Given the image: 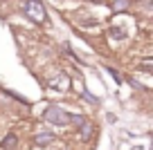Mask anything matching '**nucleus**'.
Here are the masks:
<instances>
[{"label": "nucleus", "instance_id": "obj_1", "mask_svg": "<svg viewBox=\"0 0 153 150\" xmlns=\"http://www.w3.org/2000/svg\"><path fill=\"white\" fill-rule=\"evenodd\" d=\"M25 14L29 16V20H34V23H45V18H48V14H45V7L41 0H27L23 5Z\"/></svg>", "mask_w": 153, "mask_h": 150}, {"label": "nucleus", "instance_id": "obj_2", "mask_svg": "<svg viewBox=\"0 0 153 150\" xmlns=\"http://www.w3.org/2000/svg\"><path fill=\"white\" fill-rule=\"evenodd\" d=\"M48 88L50 90H56V92H65V90L70 88V79H68L63 72H56L54 76H50V79H48Z\"/></svg>", "mask_w": 153, "mask_h": 150}, {"label": "nucleus", "instance_id": "obj_3", "mask_svg": "<svg viewBox=\"0 0 153 150\" xmlns=\"http://www.w3.org/2000/svg\"><path fill=\"white\" fill-rule=\"evenodd\" d=\"M45 117H48V121H52V123H65V121H76L74 117H70L68 112H63V110H59V108H48V112H45Z\"/></svg>", "mask_w": 153, "mask_h": 150}, {"label": "nucleus", "instance_id": "obj_4", "mask_svg": "<svg viewBox=\"0 0 153 150\" xmlns=\"http://www.w3.org/2000/svg\"><path fill=\"white\" fill-rule=\"evenodd\" d=\"M137 67H140L142 72H149V74H153V58H151V56L142 58V61L137 63Z\"/></svg>", "mask_w": 153, "mask_h": 150}, {"label": "nucleus", "instance_id": "obj_5", "mask_svg": "<svg viewBox=\"0 0 153 150\" xmlns=\"http://www.w3.org/2000/svg\"><path fill=\"white\" fill-rule=\"evenodd\" d=\"M14 146H16V137H14V135L5 137V141H2V148H5V150H9V148H14Z\"/></svg>", "mask_w": 153, "mask_h": 150}, {"label": "nucleus", "instance_id": "obj_6", "mask_svg": "<svg viewBox=\"0 0 153 150\" xmlns=\"http://www.w3.org/2000/svg\"><path fill=\"white\" fill-rule=\"evenodd\" d=\"M50 141H52V135H38V137H36V143H41V146H43V143H50Z\"/></svg>", "mask_w": 153, "mask_h": 150}, {"label": "nucleus", "instance_id": "obj_7", "mask_svg": "<svg viewBox=\"0 0 153 150\" xmlns=\"http://www.w3.org/2000/svg\"><path fill=\"white\" fill-rule=\"evenodd\" d=\"M126 0H117V2H115V9H126Z\"/></svg>", "mask_w": 153, "mask_h": 150}]
</instances>
